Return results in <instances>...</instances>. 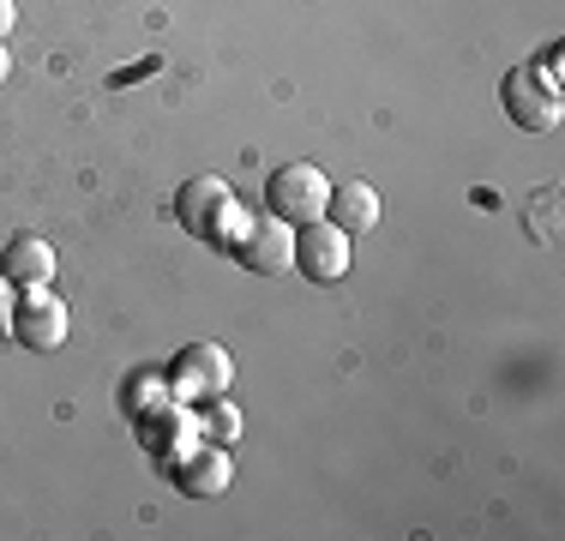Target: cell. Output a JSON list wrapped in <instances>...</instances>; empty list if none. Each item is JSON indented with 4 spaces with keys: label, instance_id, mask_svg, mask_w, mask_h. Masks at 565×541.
<instances>
[{
    "label": "cell",
    "instance_id": "6da1fadb",
    "mask_svg": "<svg viewBox=\"0 0 565 541\" xmlns=\"http://www.w3.org/2000/svg\"><path fill=\"white\" fill-rule=\"evenodd\" d=\"M331 205V181L319 162H282L271 174V187H265V211L277 216V223L301 229V223H319Z\"/></svg>",
    "mask_w": 565,
    "mask_h": 541
},
{
    "label": "cell",
    "instance_id": "7a4b0ae2",
    "mask_svg": "<svg viewBox=\"0 0 565 541\" xmlns=\"http://www.w3.org/2000/svg\"><path fill=\"white\" fill-rule=\"evenodd\" d=\"M169 385L181 403H217L235 385V361H228L223 343H186L169 368Z\"/></svg>",
    "mask_w": 565,
    "mask_h": 541
},
{
    "label": "cell",
    "instance_id": "3957f363",
    "mask_svg": "<svg viewBox=\"0 0 565 541\" xmlns=\"http://www.w3.org/2000/svg\"><path fill=\"white\" fill-rule=\"evenodd\" d=\"M66 325H73V314H66V301L55 295V283H36V289H19V307H12L7 331L19 337L31 356H49V349L66 343Z\"/></svg>",
    "mask_w": 565,
    "mask_h": 541
},
{
    "label": "cell",
    "instance_id": "277c9868",
    "mask_svg": "<svg viewBox=\"0 0 565 541\" xmlns=\"http://www.w3.org/2000/svg\"><path fill=\"white\" fill-rule=\"evenodd\" d=\"M174 211H181L186 229L211 235L217 247H235L241 229H247V223L235 229V193H228V181H217V174H199V181H186V187H181V205H174Z\"/></svg>",
    "mask_w": 565,
    "mask_h": 541
},
{
    "label": "cell",
    "instance_id": "5b68a950",
    "mask_svg": "<svg viewBox=\"0 0 565 541\" xmlns=\"http://www.w3.org/2000/svg\"><path fill=\"white\" fill-rule=\"evenodd\" d=\"M295 270H301L307 283H343L349 277V235L331 216L295 229Z\"/></svg>",
    "mask_w": 565,
    "mask_h": 541
},
{
    "label": "cell",
    "instance_id": "8992f818",
    "mask_svg": "<svg viewBox=\"0 0 565 541\" xmlns=\"http://www.w3.org/2000/svg\"><path fill=\"white\" fill-rule=\"evenodd\" d=\"M505 115L518 120L523 132H547L559 120V91L547 85L535 66H511L505 73Z\"/></svg>",
    "mask_w": 565,
    "mask_h": 541
},
{
    "label": "cell",
    "instance_id": "52a82bcc",
    "mask_svg": "<svg viewBox=\"0 0 565 541\" xmlns=\"http://www.w3.org/2000/svg\"><path fill=\"white\" fill-rule=\"evenodd\" d=\"M228 253H235V259L247 265L253 277H282V270L295 265V229L277 223V216H265V223H247V229H241V241H235Z\"/></svg>",
    "mask_w": 565,
    "mask_h": 541
},
{
    "label": "cell",
    "instance_id": "ba28073f",
    "mask_svg": "<svg viewBox=\"0 0 565 541\" xmlns=\"http://www.w3.org/2000/svg\"><path fill=\"white\" fill-rule=\"evenodd\" d=\"M326 216L343 229L349 241H361V235H373V229H380V193H373L367 181H343V187H331Z\"/></svg>",
    "mask_w": 565,
    "mask_h": 541
},
{
    "label": "cell",
    "instance_id": "9c48e42d",
    "mask_svg": "<svg viewBox=\"0 0 565 541\" xmlns=\"http://www.w3.org/2000/svg\"><path fill=\"white\" fill-rule=\"evenodd\" d=\"M0 277L12 289H36V283H55V247L43 235H19L7 253H0Z\"/></svg>",
    "mask_w": 565,
    "mask_h": 541
},
{
    "label": "cell",
    "instance_id": "30bf717a",
    "mask_svg": "<svg viewBox=\"0 0 565 541\" xmlns=\"http://www.w3.org/2000/svg\"><path fill=\"white\" fill-rule=\"evenodd\" d=\"M223 487H228V445H199L181 464V494L211 499V494H223Z\"/></svg>",
    "mask_w": 565,
    "mask_h": 541
},
{
    "label": "cell",
    "instance_id": "8fae6325",
    "mask_svg": "<svg viewBox=\"0 0 565 541\" xmlns=\"http://www.w3.org/2000/svg\"><path fill=\"white\" fill-rule=\"evenodd\" d=\"M205 439H211V445H235V439H241V415L228 410L223 397L211 403V422H205Z\"/></svg>",
    "mask_w": 565,
    "mask_h": 541
},
{
    "label": "cell",
    "instance_id": "7c38bea8",
    "mask_svg": "<svg viewBox=\"0 0 565 541\" xmlns=\"http://www.w3.org/2000/svg\"><path fill=\"white\" fill-rule=\"evenodd\" d=\"M12 307H19V289H12L7 277H0V331H7V325H12Z\"/></svg>",
    "mask_w": 565,
    "mask_h": 541
},
{
    "label": "cell",
    "instance_id": "4fadbf2b",
    "mask_svg": "<svg viewBox=\"0 0 565 541\" xmlns=\"http://www.w3.org/2000/svg\"><path fill=\"white\" fill-rule=\"evenodd\" d=\"M12 24H19V7H12V0H0V43L12 36Z\"/></svg>",
    "mask_w": 565,
    "mask_h": 541
},
{
    "label": "cell",
    "instance_id": "5bb4252c",
    "mask_svg": "<svg viewBox=\"0 0 565 541\" xmlns=\"http://www.w3.org/2000/svg\"><path fill=\"white\" fill-rule=\"evenodd\" d=\"M12 73V54H7V43H0V78H7Z\"/></svg>",
    "mask_w": 565,
    "mask_h": 541
}]
</instances>
